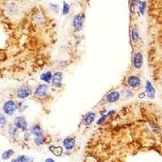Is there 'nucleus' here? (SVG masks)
<instances>
[{
  "label": "nucleus",
  "mask_w": 162,
  "mask_h": 162,
  "mask_svg": "<svg viewBox=\"0 0 162 162\" xmlns=\"http://www.w3.org/2000/svg\"><path fill=\"white\" fill-rule=\"evenodd\" d=\"M11 162H20V161H19L18 158H16V159H15V160H13Z\"/></svg>",
  "instance_id": "nucleus-26"
},
{
  "label": "nucleus",
  "mask_w": 162,
  "mask_h": 162,
  "mask_svg": "<svg viewBox=\"0 0 162 162\" xmlns=\"http://www.w3.org/2000/svg\"><path fill=\"white\" fill-rule=\"evenodd\" d=\"M95 117H96V114L94 113H88L84 117L83 122H84V125H90L91 123L95 120Z\"/></svg>",
  "instance_id": "nucleus-10"
},
{
  "label": "nucleus",
  "mask_w": 162,
  "mask_h": 162,
  "mask_svg": "<svg viewBox=\"0 0 162 162\" xmlns=\"http://www.w3.org/2000/svg\"><path fill=\"white\" fill-rule=\"evenodd\" d=\"M83 23H84V16L77 15L75 16L74 20H73V25L76 30H80L83 26Z\"/></svg>",
  "instance_id": "nucleus-5"
},
{
  "label": "nucleus",
  "mask_w": 162,
  "mask_h": 162,
  "mask_svg": "<svg viewBox=\"0 0 162 162\" xmlns=\"http://www.w3.org/2000/svg\"><path fill=\"white\" fill-rule=\"evenodd\" d=\"M19 161L20 162H33L31 158H29L25 155H22V156H20L18 157Z\"/></svg>",
  "instance_id": "nucleus-18"
},
{
  "label": "nucleus",
  "mask_w": 162,
  "mask_h": 162,
  "mask_svg": "<svg viewBox=\"0 0 162 162\" xmlns=\"http://www.w3.org/2000/svg\"><path fill=\"white\" fill-rule=\"evenodd\" d=\"M48 92V87L45 84H41L36 88V91L34 92V94L37 97H43L47 94Z\"/></svg>",
  "instance_id": "nucleus-7"
},
{
  "label": "nucleus",
  "mask_w": 162,
  "mask_h": 162,
  "mask_svg": "<svg viewBox=\"0 0 162 162\" xmlns=\"http://www.w3.org/2000/svg\"><path fill=\"white\" fill-rule=\"evenodd\" d=\"M131 37H132V40L134 42H136L138 39H139V33H138V31L136 28H134L132 30V32H131Z\"/></svg>",
  "instance_id": "nucleus-17"
},
{
  "label": "nucleus",
  "mask_w": 162,
  "mask_h": 162,
  "mask_svg": "<svg viewBox=\"0 0 162 162\" xmlns=\"http://www.w3.org/2000/svg\"><path fill=\"white\" fill-rule=\"evenodd\" d=\"M76 145V140L74 138H67L63 141V146L67 150H72Z\"/></svg>",
  "instance_id": "nucleus-9"
},
{
  "label": "nucleus",
  "mask_w": 162,
  "mask_h": 162,
  "mask_svg": "<svg viewBox=\"0 0 162 162\" xmlns=\"http://www.w3.org/2000/svg\"><path fill=\"white\" fill-rule=\"evenodd\" d=\"M9 133L10 135H12V136H15V135H17V128H16V127H12V128H11L9 130Z\"/></svg>",
  "instance_id": "nucleus-24"
},
{
  "label": "nucleus",
  "mask_w": 162,
  "mask_h": 162,
  "mask_svg": "<svg viewBox=\"0 0 162 162\" xmlns=\"http://www.w3.org/2000/svg\"><path fill=\"white\" fill-rule=\"evenodd\" d=\"M52 74L50 72H47L43 73L41 76V80H43L44 82H46V83H49L50 82V80H52Z\"/></svg>",
  "instance_id": "nucleus-15"
},
{
  "label": "nucleus",
  "mask_w": 162,
  "mask_h": 162,
  "mask_svg": "<svg viewBox=\"0 0 162 162\" xmlns=\"http://www.w3.org/2000/svg\"><path fill=\"white\" fill-rule=\"evenodd\" d=\"M50 150L57 157H60L63 153V148L59 146H50Z\"/></svg>",
  "instance_id": "nucleus-13"
},
{
  "label": "nucleus",
  "mask_w": 162,
  "mask_h": 162,
  "mask_svg": "<svg viewBox=\"0 0 162 162\" xmlns=\"http://www.w3.org/2000/svg\"><path fill=\"white\" fill-rule=\"evenodd\" d=\"M14 154V151L11 150V149H9V150H7L5 151L4 153L2 154V158L3 160H7L9 158L11 157V156Z\"/></svg>",
  "instance_id": "nucleus-16"
},
{
  "label": "nucleus",
  "mask_w": 162,
  "mask_h": 162,
  "mask_svg": "<svg viewBox=\"0 0 162 162\" xmlns=\"http://www.w3.org/2000/svg\"><path fill=\"white\" fill-rule=\"evenodd\" d=\"M7 123V118L3 114L0 113V126H4Z\"/></svg>",
  "instance_id": "nucleus-21"
},
{
  "label": "nucleus",
  "mask_w": 162,
  "mask_h": 162,
  "mask_svg": "<svg viewBox=\"0 0 162 162\" xmlns=\"http://www.w3.org/2000/svg\"><path fill=\"white\" fill-rule=\"evenodd\" d=\"M145 7H146V3L143 2V3H141L140 4V12L142 15H144V11H145Z\"/></svg>",
  "instance_id": "nucleus-23"
},
{
  "label": "nucleus",
  "mask_w": 162,
  "mask_h": 162,
  "mask_svg": "<svg viewBox=\"0 0 162 162\" xmlns=\"http://www.w3.org/2000/svg\"><path fill=\"white\" fill-rule=\"evenodd\" d=\"M45 162H55L53 160V159H51V158H47L46 160H45Z\"/></svg>",
  "instance_id": "nucleus-25"
},
{
  "label": "nucleus",
  "mask_w": 162,
  "mask_h": 162,
  "mask_svg": "<svg viewBox=\"0 0 162 162\" xmlns=\"http://www.w3.org/2000/svg\"><path fill=\"white\" fill-rule=\"evenodd\" d=\"M31 133L33 135H35V137L42 136V131H41V127L38 125H35V126L32 127Z\"/></svg>",
  "instance_id": "nucleus-14"
},
{
  "label": "nucleus",
  "mask_w": 162,
  "mask_h": 162,
  "mask_svg": "<svg viewBox=\"0 0 162 162\" xmlns=\"http://www.w3.org/2000/svg\"><path fill=\"white\" fill-rule=\"evenodd\" d=\"M34 141H35V143H36V145H38V146H41V145L44 144V138H43V135H42V136H37V137H35Z\"/></svg>",
  "instance_id": "nucleus-19"
},
{
  "label": "nucleus",
  "mask_w": 162,
  "mask_h": 162,
  "mask_svg": "<svg viewBox=\"0 0 162 162\" xmlns=\"http://www.w3.org/2000/svg\"><path fill=\"white\" fill-rule=\"evenodd\" d=\"M69 11H70V7L67 3H64L63 4V14L64 15H68L69 13Z\"/></svg>",
  "instance_id": "nucleus-22"
},
{
  "label": "nucleus",
  "mask_w": 162,
  "mask_h": 162,
  "mask_svg": "<svg viewBox=\"0 0 162 162\" xmlns=\"http://www.w3.org/2000/svg\"><path fill=\"white\" fill-rule=\"evenodd\" d=\"M62 80H63V73L62 72H55L52 77V83L53 85L57 88H60L62 86Z\"/></svg>",
  "instance_id": "nucleus-4"
},
{
  "label": "nucleus",
  "mask_w": 162,
  "mask_h": 162,
  "mask_svg": "<svg viewBox=\"0 0 162 162\" xmlns=\"http://www.w3.org/2000/svg\"><path fill=\"white\" fill-rule=\"evenodd\" d=\"M146 92L148 95L149 97L153 98L155 97V89L152 85V84L150 83V81H147V84H146Z\"/></svg>",
  "instance_id": "nucleus-12"
},
{
  "label": "nucleus",
  "mask_w": 162,
  "mask_h": 162,
  "mask_svg": "<svg viewBox=\"0 0 162 162\" xmlns=\"http://www.w3.org/2000/svg\"><path fill=\"white\" fill-rule=\"evenodd\" d=\"M14 123H15V126H16V128H18V129H20V130H23V131L27 129V121L22 116H19V117H16Z\"/></svg>",
  "instance_id": "nucleus-3"
},
{
  "label": "nucleus",
  "mask_w": 162,
  "mask_h": 162,
  "mask_svg": "<svg viewBox=\"0 0 162 162\" xmlns=\"http://www.w3.org/2000/svg\"><path fill=\"white\" fill-rule=\"evenodd\" d=\"M119 97H120L119 92H110V93L107 96L106 99H107V101H108L109 102L112 103V102L117 101V100L119 99Z\"/></svg>",
  "instance_id": "nucleus-11"
},
{
  "label": "nucleus",
  "mask_w": 162,
  "mask_h": 162,
  "mask_svg": "<svg viewBox=\"0 0 162 162\" xmlns=\"http://www.w3.org/2000/svg\"><path fill=\"white\" fill-rule=\"evenodd\" d=\"M127 83H128L129 86H131V88H138V87H140V84H141L140 78L137 76H130L128 78Z\"/></svg>",
  "instance_id": "nucleus-6"
},
{
  "label": "nucleus",
  "mask_w": 162,
  "mask_h": 162,
  "mask_svg": "<svg viewBox=\"0 0 162 162\" xmlns=\"http://www.w3.org/2000/svg\"><path fill=\"white\" fill-rule=\"evenodd\" d=\"M31 94V89L26 85L21 86L16 92V95L20 99H24Z\"/></svg>",
  "instance_id": "nucleus-2"
},
{
  "label": "nucleus",
  "mask_w": 162,
  "mask_h": 162,
  "mask_svg": "<svg viewBox=\"0 0 162 162\" xmlns=\"http://www.w3.org/2000/svg\"><path fill=\"white\" fill-rule=\"evenodd\" d=\"M3 111L7 115H12L17 109V105L14 101H7L3 105Z\"/></svg>",
  "instance_id": "nucleus-1"
},
{
  "label": "nucleus",
  "mask_w": 162,
  "mask_h": 162,
  "mask_svg": "<svg viewBox=\"0 0 162 162\" xmlns=\"http://www.w3.org/2000/svg\"><path fill=\"white\" fill-rule=\"evenodd\" d=\"M113 113H114V111H110V112H109L107 114L104 115L103 117H101V118H100L99 121L97 122V124H98V125H99V124H101V123H102L103 122L105 121V120H106V119H107V118H108V117H109L111 114H113Z\"/></svg>",
  "instance_id": "nucleus-20"
},
{
  "label": "nucleus",
  "mask_w": 162,
  "mask_h": 162,
  "mask_svg": "<svg viewBox=\"0 0 162 162\" xmlns=\"http://www.w3.org/2000/svg\"><path fill=\"white\" fill-rule=\"evenodd\" d=\"M134 66L136 69H140L143 65V56L140 53H136L134 57Z\"/></svg>",
  "instance_id": "nucleus-8"
}]
</instances>
